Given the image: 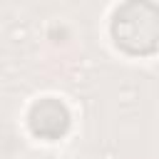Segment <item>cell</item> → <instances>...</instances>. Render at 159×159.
<instances>
[{
	"label": "cell",
	"mask_w": 159,
	"mask_h": 159,
	"mask_svg": "<svg viewBox=\"0 0 159 159\" xmlns=\"http://www.w3.org/2000/svg\"><path fill=\"white\" fill-rule=\"evenodd\" d=\"M72 114L67 109V104L57 97H42L37 102H32L30 112H27V127L37 139H62L70 129Z\"/></svg>",
	"instance_id": "cell-2"
},
{
	"label": "cell",
	"mask_w": 159,
	"mask_h": 159,
	"mask_svg": "<svg viewBox=\"0 0 159 159\" xmlns=\"http://www.w3.org/2000/svg\"><path fill=\"white\" fill-rule=\"evenodd\" d=\"M112 37L129 55H152L159 45V7L147 0L122 2L112 15Z\"/></svg>",
	"instance_id": "cell-1"
}]
</instances>
